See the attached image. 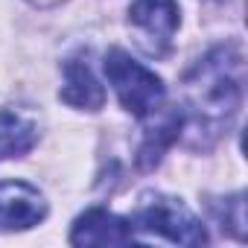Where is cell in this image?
Masks as SVG:
<instances>
[{"mask_svg": "<svg viewBox=\"0 0 248 248\" xmlns=\"http://www.w3.org/2000/svg\"><path fill=\"white\" fill-rule=\"evenodd\" d=\"M242 53L233 44L213 47L184 76V93L196 129H219L228 123L242 99Z\"/></svg>", "mask_w": 248, "mask_h": 248, "instance_id": "1", "label": "cell"}, {"mask_svg": "<svg viewBox=\"0 0 248 248\" xmlns=\"http://www.w3.org/2000/svg\"><path fill=\"white\" fill-rule=\"evenodd\" d=\"M105 76L111 82V88L117 91L123 108L135 117H149L161 108L164 102V82L161 76H155L149 67H143L140 62H135L126 50H108L105 53Z\"/></svg>", "mask_w": 248, "mask_h": 248, "instance_id": "2", "label": "cell"}, {"mask_svg": "<svg viewBox=\"0 0 248 248\" xmlns=\"http://www.w3.org/2000/svg\"><path fill=\"white\" fill-rule=\"evenodd\" d=\"M135 236H164L178 245H204L207 231L204 225L178 202L167 196H146L138 207L135 219L129 222Z\"/></svg>", "mask_w": 248, "mask_h": 248, "instance_id": "3", "label": "cell"}, {"mask_svg": "<svg viewBox=\"0 0 248 248\" xmlns=\"http://www.w3.org/2000/svg\"><path fill=\"white\" fill-rule=\"evenodd\" d=\"M129 24L138 30L140 47L149 56H167L181 24V12L175 0H135L129 9Z\"/></svg>", "mask_w": 248, "mask_h": 248, "instance_id": "4", "label": "cell"}, {"mask_svg": "<svg viewBox=\"0 0 248 248\" xmlns=\"http://www.w3.org/2000/svg\"><path fill=\"white\" fill-rule=\"evenodd\" d=\"M47 216V202L27 181H0V231H27Z\"/></svg>", "mask_w": 248, "mask_h": 248, "instance_id": "5", "label": "cell"}, {"mask_svg": "<svg viewBox=\"0 0 248 248\" xmlns=\"http://www.w3.org/2000/svg\"><path fill=\"white\" fill-rule=\"evenodd\" d=\"M135 231L126 219H120L114 213H108L105 207H91L85 210L70 231V242L73 245H126L135 242Z\"/></svg>", "mask_w": 248, "mask_h": 248, "instance_id": "6", "label": "cell"}, {"mask_svg": "<svg viewBox=\"0 0 248 248\" xmlns=\"http://www.w3.org/2000/svg\"><path fill=\"white\" fill-rule=\"evenodd\" d=\"M59 96H62L67 105L82 108V111H96V108L105 105V91H102V85H99L96 76L91 73L88 62H79V59L64 62V85H62Z\"/></svg>", "mask_w": 248, "mask_h": 248, "instance_id": "7", "label": "cell"}, {"mask_svg": "<svg viewBox=\"0 0 248 248\" xmlns=\"http://www.w3.org/2000/svg\"><path fill=\"white\" fill-rule=\"evenodd\" d=\"M35 143H38V126L32 117L15 108L0 111V161L24 158Z\"/></svg>", "mask_w": 248, "mask_h": 248, "instance_id": "8", "label": "cell"}, {"mask_svg": "<svg viewBox=\"0 0 248 248\" xmlns=\"http://www.w3.org/2000/svg\"><path fill=\"white\" fill-rule=\"evenodd\" d=\"M181 123H184V114L175 111V108H170V111H164V114L158 117L155 129L146 132L143 146H140V152H138V167H140V170H152V167L161 161L164 149H167L172 140H178Z\"/></svg>", "mask_w": 248, "mask_h": 248, "instance_id": "9", "label": "cell"}]
</instances>
